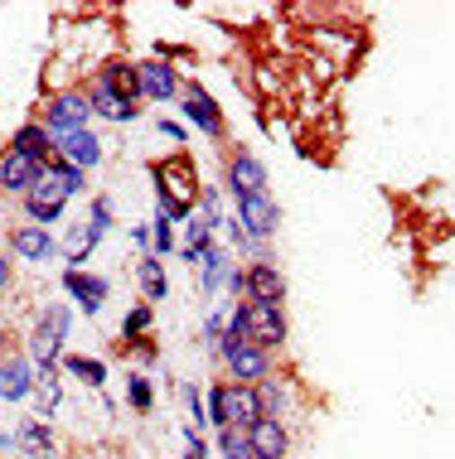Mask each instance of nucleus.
<instances>
[{"mask_svg": "<svg viewBox=\"0 0 455 459\" xmlns=\"http://www.w3.org/2000/svg\"><path fill=\"white\" fill-rule=\"evenodd\" d=\"M204 252H208V218H189L184 222V262L199 266Z\"/></svg>", "mask_w": 455, "mask_h": 459, "instance_id": "393cba45", "label": "nucleus"}, {"mask_svg": "<svg viewBox=\"0 0 455 459\" xmlns=\"http://www.w3.org/2000/svg\"><path fill=\"white\" fill-rule=\"evenodd\" d=\"M64 290L83 305V315H97V309H102V300H107V281H102V276H88L83 266H68V271H64Z\"/></svg>", "mask_w": 455, "mask_h": 459, "instance_id": "dca6fc26", "label": "nucleus"}, {"mask_svg": "<svg viewBox=\"0 0 455 459\" xmlns=\"http://www.w3.org/2000/svg\"><path fill=\"white\" fill-rule=\"evenodd\" d=\"M54 160H64V165H73V169H88L102 160V141L83 126V131H68V135H54Z\"/></svg>", "mask_w": 455, "mask_h": 459, "instance_id": "6e6552de", "label": "nucleus"}, {"mask_svg": "<svg viewBox=\"0 0 455 459\" xmlns=\"http://www.w3.org/2000/svg\"><path fill=\"white\" fill-rule=\"evenodd\" d=\"M10 151L48 169V165H54V135H48L44 126H20L15 135H10Z\"/></svg>", "mask_w": 455, "mask_h": 459, "instance_id": "aec40b11", "label": "nucleus"}, {"mask_svg": "<svg viewBox=\"0 0 455 459\" xmlns=\"http://www.w3.org/2000/svg\"><path fill=\"white\" fill-rule=\"evenodd\" d=\"M151 319H155V305H136V309L127 315V325H121V333H127V339L136 343V339H145V329H151Z\"/></svg>", "mask_w": 455, "mask_h": 459, "instance_id": "cd10ccee", "label": "nucleus"}, {"mask_svg": "<svg viewBox=\"0 0 455 459\" xmlns=\"http://www.w3.org/2000/svg\"><path fill=\"white\" fill-rule=\"evenodd\" d=\"M257 392H262V416L281 420V411H286V387H281L276 377H267V382H262V387H257Z\"/></svg>", "mask_w": 455, "mask_h": 459, "instance_id": "bb28decb", "label": "nucleus"}, {"mask_svg": "<svg viewBox=\"0 0 455 459\" xmlns=\"http://www.w3.org/2000/svg\"><path fill=\"white\" fill-rule=\"evenodd\" d=\"M15 450V436H0V455H10Z\"/></svg>", "mask_w": 455, "mask_h": 459, "instance_id": "4c0bfd02", "label": "nucleus"}, {"mask_svg": "<svg viewBox=\"0 0 455 459\" xmlns=\"http://www.w3.org/2000/svg\"><path fill=\"white\" fill-rule=\"evenodd\" d=\"M10 252H15L20 262H48V256H54V238H48V228L24 222V228L10 232Z\"/></svg>", "mask_w": 455, "mask_h": 459, "instance_id": "6ab92c4d", "label": "nucleus"}, {"mask_svg": "<svg viewBox=\"0 0 455 459\" xmlns=\"http://www.w3.org/2000/svg\"><path fill=\"white\" fill-rule=\"evenodd\" d=\"M184 402H189V411H194V420L204 416V406H199V392H194V387H184Z\"/></svg>", "mask_w": 455, "mask_h": 459, "instance_id": "f704fd0d", "label": "nucleus"}, {"mask_svg": "<svg viewBox=\"0 0 455 459\" xmlns=\"http://www.w3.org/2000/svg\"><path fill=\"white\" fill-rule=\"evenodd\" d=\"M238 222H242V232H248L252 242H262V238L276 232L281 208L272 204V194H248V198H238Z\"/></svg>", "mask_w": 455, "mask_h": 459, "instance_id": "0eeeda50", "label": "nucleus"}, {"mask_svg": "<svg viewBox=\"0 0 455 459\" xmlns=\"http://www.w3.org/2000/svg\"><path fill=\"white\" fill-rule=\"evenodd\" d=\"M170 247H175V238H170V218H160L155 222V256H165Z\"/></svg>", "mask_w": 455, "mask_h": 459, "instance_id": "2f4dec72", "label": "nucleus"}, {"mask_svg": "<svg viewBox=\"0 0 455 459\" xmlns=\"http://www.w3.org/2000/svg\"><path fill=\"white\" fill-rule=\"evenodd\" d=\"M39 179H44V165H34V160H24L15 151L0 155V189L5 194H30Z\"/></svg>", "mask_w": 455, "mask_h": 459, "instance_id": "2eb2a0df", "label": "nucleus"}, {"mask_svg": "<svg viewBox=\"0 0 455 459\" xmlns=\"http://www.w3.org/2000/svg\"><path fill=\"white\" fill-rule=\"evenodd\" d=\"M5 285H10V262L0 256V290H5Z\"/></svg>", "mask_w": 455, "mask_h": 459, "instance_id": "c9c22d12", "label": "nucleus"}, {"mask_svg": "<svg viewBox=\"0 0 455 459\" xmlns=\"http://www.w3.org/2000/svg\"><path fill=\"white\" fill-rule=\"evenodd\" d=\"M15 450H20L24 459H54V430H48V420H39V416L20 420Z\"/></svg>", "mask_w": 455, "mask_h": 459, "instance_id": "a211bd4d", "label": "nucleus"}, {"mask_svg": "<svg viewBox=\"0 0 455 459\" xmlns=\"http://www.w3.org/2000/svg\"><path fill=\"white\" fill-rule=\"evenodd\" d=\"M223 363H228L238 387H262V382L272 377V353L257 349V343H238L232 353H223Z\"/></svg>", "mask_w": 455, "mask_h": 459, "instance_id": "423d86ee", "label": "nucleus"}, {"mask_svg": "<svg viewBox=\"0 0 455 459\" xmlns=\"http://www.w3.org/2000/svg\"><path fill=\"white\" fill-rule=\"evenodd\" d=\"M218 455H223V459H252L248 430H238V426H223V430H218Z\"/></svg>", "mask_w": 455, "mask_h": 459, "instance_id": "a878e982", "label": "nucleus"}, {"mask_svg": "<svg viewBox=\"0 0 455 459\" xmlns=\"http://www.w3.org/2000/svg\"><path fill=\"white\" fill-rule=\"evenodd\" d=\"M136 276H141V290H145V305H155V300H165V262H160L155 252H145L141 256V266H136Z\"/></svg>", "mask_w": 455, "mask_h": 459, "instance_id": "5701e85b", "label": "nucleus"}, {"mask_svg": "<svg viewBox=\"0 0 455 459\" xmlns=\"http://www.w3.org/2000/svg\"><path fill=\"white\" fill-rule=\"evenodd\" d=\"M131 349H136V358H141V363H155V358H160V349H155L151 339H136Z\"/></svg>", "mask_w": 455, "mask_h": 459, "instance_id": "473e14b6", "label": "nucleus"}, {"mask_svg": "<svg viewBox=\"0 0 455 459\" xmlns=\"http://www.w3.org/2000/svg\"><path fill=\"white\" fill-rule=\"evenodd\" d=\"M223 411H228V426L248 430L262 420V392L257 387H238V382H223Z\"/></svg>", "mask_w": 455, "mask_h": 459, "instance_id": "f8f14e48", "label": "nucleus"}, {"mask_svg": "<svg viewBox=\"0 0 455 459\" xmlns=\"http://www.w3.org/2000/svg\"><path fill=\"white\" fill-rule=\"evenodd\" d=\"M30 392H34L30 358H0V402H24Z\"/></svg>", "mask_w": 455, "mask_h": 459, "instance_id": "f3484780", "label": "nucleus"}, {"mask_svg": "<svg viewBox=\"0 0 455 459\" xmlns=\"http://www.w3.org/2000/svg\"><path fill=\"white\" fill-rule=\"evenodd\" d=\"M5 349H10V329L0 325V358H5Z\"/></svg>", "mask_w": 455, "mask_h": 459, "instance_id": "e433bc0d", "label": "nucleus"}, {"mask_svg": "<svg viewBox=\"0 0 455 459\" xmlns=\"http://www.w3.org/2000/svg\"><path fill=\"white\" fill-rule=\"evenodd\" d=\"M102 82L107 92H117V97H127V102H141V78H136V64H112V68H102Z\"/></svg>", "mask_w": 455, "mask_h": 459, "instance_id": "4be33fe9", "label": "nucleus"}, {"mask_svg": "<svg viewBox=\"0 0 455 459\" xmlns=\"http://www.w3.org/2000/svg\"><path fill=\"white\" fill-rule=\"evenodd\" d=\"M68 329H73V309L68 305L39 309V325H34V333H30V363H39V372H54L58 368Z\"/></svg>", "mask_w": 455, "mask_h": 459, "instance_id": "7ed1b4c3", "label": "nucleus"}, {"mask_svg": "<svg viewBox=\"0 0 455 459\" xmlns=\"http://www.w3.org/2000/svg\"><path fill=\"white\" fill-rule=\"evenodd\" d=\"M155 179V198H160V213L170 222H189L194 218V198H199V169H194L189 155H170L151 165Z\"/></svg>", "mask_w": 455, "mask_h": 459, "instance_id": "f257e3e1", "label": "nucleus"}, {"mask_svg": "<svg viewBox=\"0 0 455 459\" xmlns=\"http://www.w3.org/2000/svg\"><path fill=\"white\" fill-rule=\"evenodd\" d=\"M127 402L136 406V411H151V402H155V392H151V377H141V372H136V377L127 382Z\"/></svg>", "mask_w": 455, "mask_h": 459, "instance_id": "c756f323", "label": "nucleus"}, {"mask_svg": "<svg viewBox=\"0 0 455 459\" xmlns=\"http://www.w3.org/2000/svg\"><path fill=\"white\" fill-rule=\"evenodd\" d=\"M248 445H252V459H286L291 455V436L286 426L272 416H262L257 426H248Z\"/></svg>", "mask_w": 455, "mask_h": 459, "instance_id": "ddd939ff", "label": "nucleus"}, {"mask_svg": "<svg viewBox=\"0 0 455 459\" xmlns=\"http://www.w3.org/2000/svg\"><path fill=\"white\" fill-rule=\"evenodd\" d=\"M184 459H208V445L194 436V430H189V450H184Z\"/></svg>", "mask_w": 455, "mask_h": 459, "instance_id": "72a5a7b5", "label": "nucleus"}, {"mask_svg": "<svg viewBox=\"0 0 455 459\" xmlns=\"http://www.w3.org/2000/svg\"><path fill=\"white\" fill-rule=\"evenodd\" d=\"M136 78H141V97L145 102H170L179 92V78L165 58H151V64H136Z\"/></svg>", "mask_w": 455, "mask_h": 459, "instance_id": "4468645a", "label": "nucleus"}, {"mask_svg": "<svg viewBox=\"0 0 455 459\" xmlns=\"http://www.w3.org/2000/svg\"><path fill=\"white\" fill-rule=\"evenodd\" d=\"M242 295L257 305H281V295H286V276L272 266V262H252L242 271Z\"/></svg>", "mask_w": 455, "mask_h": 459, "instance_id": "1a4fd4ad", "label": "nucleus"}, {"mask_svg": "<svg viewBox=\"0 0 455 459\" xmlns=\"http://www.w3.org/2000/svg\"><path fill=\"white\" fill-rule=\"evenodd\" d=\"M88 228H92V238H107V228H112V204H107V198H97V204H92V222H88Z\"/></svg>", "mask_w": 455, "mask_h": 459, "instance_id": "7c9ffc66", "label": "nucleus"}, {"mask_svg": "<svg viewBox=\"0 0 455 459\" xmlns=\"http://www.w3.org/2000/svg\"><path fill=\"white\" fill-rule=\"evenodd\" d=\"M39 420L44 416H54V406H58V396H64V387H58V377H54V372H39Z\"/></svg>", "mask_w": 455, "mask_h": 459, "instance_id": "c85d7f7f", "label": "nucleus"}, {"mask_svg": "<svg viewBox=\"0 0 455 459\" xmlns=\"http://www.w3.org/2000/svg\"><path fill=\"white\" fill-rule=\"evenodd\" d=\"M88 117H92L88 92H64V97H54V102H48V111H44V131H48V135L83 131V126H88Z\"/></svg>", "mask_w": 455, "mask_h": 459, "instance_id": "39448f33", "label": "nucleus"}, {"mask_svg": "<svg viewBox=\"0 0 455 459\" xmlns=\"http://www.w3.org/2000/svg\"><path fill=\"white\" fill-rule=\"evenodd\" d=\"M286 459H291V455H286Z\"/></svg>", "mask_w": 455, "mask_h": 459, "instance_id": "58836bf2", "label": "nucleus"}, {"mask_svg": "<svg viewBox=\"0 0 455 459\" xmlns=\"http://www.w3.org/2000/svg\"><path fill=\"white\" fill-rule=\"evenodd\" d=\"M179 92H184V117H189V126L218 141V135H223V111H218V102L199 88V82H189V88H179Z\"/></svg>", "mask_w": 455, "mask_h": 459, "instance_id": "9b49d317", "label": "nucleus"}, {"mask_svg": "<svg viewBox=\"0 0 455 459\" xmlns=\"http://www.w3.org/2000/svg\"><path fill=\"white\" fill-rule=\"evenodd\" d=\"M88 102H92V111H97V117H107V121H136V117H141V107H136V102H127V97L107 92L102 82H92Z\"/></svg>", "mask_w": 455, "mask_h": 459, "instance_id": "412c9836", "label": "nucleus"}, {"mask_svg": "<svg viewBox=\"0 0 455 459\" xmlns=\"http://www.w3.org/2000/svg\"><path fill=\"white\" fill-rule=\"evenodd\" d=\"M78 189H83V169H73V165H64V160H54V165L44 169V179L34 184L30 194H24V213H30L34 228H48V222H58L64 204H68Z\"/></svg>", "mask_w": 455, "mask_h": 459, "instance_id": "f03ea898", "label": "nucleus"}, {"mask_svg": "<svg viewBox=\"0 0 455 459\" xmlns=\"http://www.w3.org/2000/svg\"><path fill=\"white\" fill-rule=\"evenodd\" d=\"M238 315H242V333H248V343H257V349H281L286 343V315H281V305H257V300H242L238 305Z\"/></svg>", "mask_w": 455, "mask_h": 459, "instance_id": "20e7f679", "label": "nucleus"}, {"mask_svg": "<svg viewBox=\"0 0 455 459\" xmlns=\"http://www.w3.org/2000/svg\"><path fill=\"white\" fill-rule=\"evenodd\" d=\"M228 189H232V198L267 194V165L252 151H232V160H228Z\"/></svg>", "mask_w": 455, "mask_h": 459, "instance_id": "9d476101", "label": "nucleus"}, {"mask_svg": "<svg viewBox=\"0 0 455 459\" xmlns=\"http://www.w3.org/2000/svg\"><path fill=\"white\" fill-rule=\"evenodd\" d=\"M64 363V372H73L78 382H88V387H102L107 382V363H97V358H83V353H64L58 358Z\"/></svg>", "mask_w": 455, "mask_h": 459, "instance_id": "b1692460", "label": "nucleus"}]
</instances>
